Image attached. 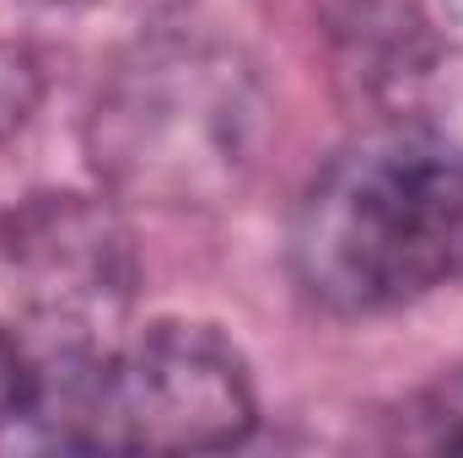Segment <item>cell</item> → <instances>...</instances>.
<instances>
[{
	"instance_id": "obj_1",
	"label": "cell",
	"mask_w": 463,
	"mask_h": 458,
	"mask_svg": "<svg viewBox=\"0 0 463 458\" xmlns=\"http://www.w3.org/2000/svg\"><path fill=\"white\" fill-rule=\"evenodd\" d=\"M253 432V383L211 324H151L114 350L60 340L27 361L0 453H216Z\"/></svg>"
},
{
	"instance_id": "obj_2",
	"label": "cell",
	"mask_w": 463,
	"mask_h": 458,
	"mask_svg": "<svg viewBox=\"0 0 463 458\" xmlns=\"http://www.w3.org/2000/svg\"><path fill=\"white\" fill-rule=\"evenodd\" d=\"M291 270L329 313H383L463 281V146L377 129L307 184Z\"/></svg>"
},
{
	"instance_id": "obj_3",
	"label": "cell",
	"mask_w": 463,
	"mask_h": 458,
	"mask_svg": "<svg viewBox=\"0 0 463 458\" xmlns=\"http://www.w3.org/2000/svg\"><path fill=\"white\" fill-rule=\"evenodd\" d=\"M259 87L211 43H146L114 71L92 109L98 178L146 205H216L259 151Z\"/></svg>"
},
{
	"instance_id": "obj_4",
	"label": "cell",
	"mask_w": 463,
	"mask_h": 458,
	"mask_svg": "<svg viewBox=\"0 0 463 458\" xmlns=\"http://www.w3.org/2000/svg\"><path fill=\"white\" fill-rule=\"evenodd\" d=\"M0 253L60 340H87V319H109L129 291V253L118 227L109 211L81 205L76 195H49L16 211L5 222Z\"/></svg>"
},
{
	"instance_id": "obj_5",
	"label": "cell",
	"mask_w": 463,
	"mask_h": 458,
	"mask_svg": "<svg viewBox=\"0 0 463 458\" xmlns=\"http://www.w3.org/2000/svg\"><path fill=\"white\" fill-rule=\"evenodd\" d=\"M393 448L410 453H463V372L437 377L393 415Z\"/></svg>"
},
{
	"instance_id": "obj_6",
	"label": "cell",
	"mask_w": 463,
	"mask_h": 458,
	"mask_svg": "<svg viewBox=\"0 0 463 458\" xmlns=\"http://www.w3.org/2000/svg\"><path fill=\"white\" fill-rule=\"evenodd\" d=\"M27 361L33 356H22V345L0 335V426L11 421V410H16V399L27 388Z\"/></svg>"
}]
</instances>
